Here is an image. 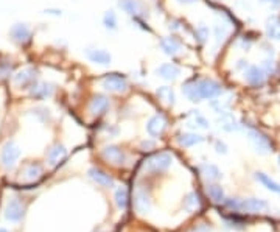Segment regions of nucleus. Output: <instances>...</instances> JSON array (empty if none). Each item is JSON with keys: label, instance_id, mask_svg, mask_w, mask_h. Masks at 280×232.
I'll list each match as a JSON object with an SVG mask.
<instances>
[{"label": "nucleus", "instance_id": "obj_19", "mask_svg": "<svg viewBox=\"0 0 280 232\" xmlns=\"http://www.w3.org/2000/svg\"><path fill=\"white\" fill-rule=\"evenodd\" d=\"M89 178L92 181H95L98 186L106 187V188H112L114 187V178L111 175H107L106 172H103L101 168H91L89 170Z\"/></svg>", "mask_w": 280, "mask_h": 232}, {"label": "nucleus", "instance_id": "obj_6", "mask_svg": "<svg viewBox=\"0 0 280 232\" xmlns=\"http://www.w3.org/2000/svg\"><path fill=\"white\" fill-rule=\"evenodd\" d=\"M20 157V148L14 140H8L0 151V162L5 168H13Z\"/></svg>", "mask_w": 280, "mask_h": 232}, {"label": "nucleus", "instance_id": "obj_38", "mask_svg": "<svg viewBox=\"0 0 280 232\" xmlns=\"http://www.w3.org/2000/svg\"><path fill=\"white\" fill-rule=\"evenodd\" d=\"M215 150H217L218 154H226V153H228V146H226L224 142L217 140V142H215Z\"/></svg>", "mask_w": 280, "mask_h": 232}, {"label": "nucleus", "instance_id": "obj_29", "mask_svg": "<svg viewBox=\"0 0 280 232\" xmlns=\"http://www.w3.org/2000/svg\"><path fill=\"white\" fill-rule=\"evenodd\" d=\"M209 35H210V28L206 22H198L195 27V39L198 44H206L209 41Z\"/></svg>", "mask_w": 280, "mask_h": 232}, {"label": "nucleus", "instance_id": "obj_8", "mask_svg": "<svg viewBox=\"0 0 280 232\" xmlns=\"http://www.w3.org/2000/svg\"><path fill=\"white\" fill-rule=\"evenodd\" d=\"M101 156L106 162H109L112 165H123L128 159L126 153L117 145H106L101 150Z\"/></svg>", "mask_w": 280, "mask_h": 232}, {"label": "nucleus", "instance_id": "obj_20", "mask_svg": "<svg viewBox=\"0 0 280 232\" xmlns=\"http://www.w3.org/2000/svg\"><path fill=\"white\" fill-rule=\"evenodd\" d=\"M9 36L13 41H16L17 44H27L31 38V31L25 24H16L9 30Z\"/></svg>", "mask_w": 280, "mask_h": 232}, {"label": "nucleus", "instance_id": "obj_14", "mask_svg": "<svg viewBox=\"0 0 280 232\" xmlns=\"http://www.w3.org/2000/svg\"><path fill=\"white\" fill-rule=\"evenodd\" d=\"M268 73L260 66H249L244 70V81L251 86H262L266 81Z\"/></svg>", "mask_w": 280, "mask_h": 232}, {"label": "nucleus", "instance_id": "obj_32", "mask_svg": "<svg viewBox=\"0 0 280 232\" xmlns=\"http://www.w3.org/2000/svg\"><path fill=\"white\" fill-rule=\"evenodd\" d=\"M114 199H115V204L117 207L120 209V210H125L128 207V190H126V187H117V190L114 193Z\"/></svg>", "mask_w": 280, "mask_h": 232}, {"label": "nucleus", "instance_id": "obj_31", "mask_svg": "<svg viewBox=\"0 0 280 232\" xmlns=\"http://www.w3.org/2000/svg\"><path fill=\"white\" fill-rule=\"evenodd\" d=\"M190 117H191L190 126H196V128H201V130L210 128V122L206 117H204V115L199 111H191L190 112Z\"/></svg>", "mask_w": 280, "mask_h": 232}, {"label": "nucleus", "instance_id": "obj_21", "mask_svg": "<svg viewBox=\"0 0 280 232\" xmlns=\"http://www.w3.org/2000/svg\"><path fill=\"white\" fill-rule=\"evenodd\" d=\"M134 207L140 215L146 214L149 210V198H148V193L143 190L142 187H139L134 193Z\"/></svg>", "mask_w": 280, "mask_h": 232}, {"label": "nucleus", "instance_id": "obj_9", "mask_svg": "<svg viewBox=\"0 0 280 232\" xmlns=\"http://www.w3.org/2000/svg\"><path fill=\"white\" fill-rule=\"evenodd\" d=\"M156 77L164 80L167 83H173L176 81L179 77H181V67L178 64H175V62H164V64H160L157 69H156Z\"/></svg>", "mask_w": 280, "mask_h": 232}, {"label": "nucleus", "instance_id": "obj_27", "mask_svg": "<svg viewBox=\"0 0 280 232\" xmlns=\"http://www.w3.org/2000/svg\"><path fill=\"white\" fill-rule=\"evenodd\" d=\"M255 179H257V181L260 183L263 187H266L269 192L280 195V184H279L277 181H274L271 176H268V175L263 173V172H257V173H255Z\"/></svg>", "mask_w": 280, "mask_h": 232}, {"label": "nucleus", "instance_id": "obj_15", "mask_svg": "<svg viewBox=\"0 0 280 232\" xmlns=\"http://www.w3.org/2000/svg\"><path fill=\"white\" fill-rule=\"evenodd\" d=\"M24 214H25V207L19 199H11L5 207V218L8 221H13V223H17V221L22 220Z\"/></svg>", "mask_w": 280, "mask_h": 232}, {"label": "nucleus", "instance_id": "obj_4", "mask_svg": "<svg viewBox=\"0 0 280 232\" xmlns=\"http://www.w3.org/2000/svg\"><path fill=\"white\" fill-rule=\"evenodd\" d=\"M101 88L107 92H125L129 88V81L128 77L123 73L112 72V73H106L100 81Z\"/></svg>", "mask_w": 280, "mask_h": 232}, {"label": "nucleus", "instance_id": "obj_10", "mask_svg": "<svg viewBox=\"0 0 280 232\" xmlns=\"http://www.w3.org/2000/svg\"><path fill=\"white\" fill-rule=\"evenodd\" d=\"M118 8L128 16H139V17H146L145 11V3L142 0H118Z\"/></svg>", "mask_w": 280, "mask_h": 232}, {"label": "nucleus", "instance_id": "obj_17", "mask_svg": "<svg viewBox=\"0 0 280 232\" xmlns=\"http://www.w3.org/2000/svg\"><path fill=\"white\" fill-rule=\"evenodd\" d=\"M36 78H38V72L33 67H28L20 70L17 75H14V83L19 88H31Z\"/></svg>", "mask_w": 280, "mask_h": 232}, {"label": "nucleus", "instance_id": "obj_39", "mask_svg": "<svg viewBox=\"0 0 280 232\" xmlns=\"http://www.w3.org/2000/svg\"><path fill=\"white\" fill-rule=\"evenodd\" d=\"M175 2L182 6H191V5H196L199 0H175Z\"/></svg>", "mask_w": 280, "mask_h": 232}, {"label": "nucleus", "instance_id": "obj_12", "mask_svg": "<svg viewBox=\"0 0 280 232\" xmlns=\"http://www.w3.org/2000/svg\"><path fill=\"white\" fill-rule=\"evenodd\" d=\"M167 128V119L162 114H154L146 122V133L151 137H160Z\"/></svg>", "mask_w": 280, "mask_h": 232}, {"label": "nucleus", "instance_id": "obj_41", "mask_svg": "<svg viewBox=\"0 0 280 232\" xmlns=\"http://www.w3.org/2000/svg\"><path fill=\"white\" fill-rule=\"evenodd\" d=\"M0 232H9V231H6V229H3V228H0Z\"/></svg>", "mask_w": 280, "mask_h": 232}, {"label": "nucleus", "instance_id": "obj_33", "mask_svg": "<svg viewBox=\"0 0 280 232\" xmlns=\"http://www.w3.org/2000/svg\"><path fill=\"white\" fill-rule=\"evenodd\" d=\"M207 195L210 196V199H213L215 203H224L226 201V195L224 190L221 188V186L212 184L207 187Z\"/></svg>", "mask_w": 280, "mask_h": 232}, {"label": "nucleus", "instance_id": "obj_30", "mask_svg": "<svg viewBox=\"0 0 280 232\" xmlns=\"http://www.w3.org/2000/svg\"><path fill=\"white\" fill-rule=\"evenodd\" d=\"M103 27L109 31H115L118 28V19H117V14L114 13V9H107V11L103 14Z\"/></svg>", "mask_w": 280, "mask_h": 232}, {"label": "nucleus", "instance_id": "obj_34", "mask_svg": "<svg viewBox=\"0 0 280 232\" xmlns=\"http://www.w3.org/2000/svg\"><path fill=\"white\" fill-rule=\"evenodd\" d=\"M199 207V196L198 193L191 192L186 196L184 199V209L187 210V212H193V210H196Z\"/></svg>", "mask_w": 280, "mask_h": 232}, {"label": "nucleus", "instance_id": "obj_23", "mask_svg": "<svg viewBox=\"0 0 280 232\" xmlns=\"http://www.w3.org/2000/svg\"><path fill=\"white\" fill-rule=\"evenodd\" d=\"M229 33H231V27L226 22H223V20H217L213 24V39L217 46H221L226 41V38L229 36Z\"/></svg>", "mask_w": 280, "mask_h": 232}, {"label": "nucleus", "instance_id": "obj_26", "mask_svg": "<svg viewBox=\"0 0 280 232\" xmlns=\"http://www.w3.org/2000/svg\"><path fill=\"white\" fill-rule=\"evenodd\" d=\"M51 92H53V88L47 83H38V84H33V86L30 88L31 97L36 98V100H44V98L50 97Z\"/></svg>", "mask_w": 280, "mask_h": 232}, {"label": "nucleus", "instance_id": "obj_3", "mask_svg": "<svg viewBox=\"0 0 280 232\" xmlns=\"http://www.w3.org/2000/svg\"><path fill=\"white\" fill-rule=\"evenodd\" d=\"M173 162V156L167 151H160L157 154L149 156L143 162V170L148 173H160L165 172L167 168Z\"/></svg>", "mask_w": 280, "mask_h": 232}, {"label": "nucleus", "instance_id": "obj_16", "mask_svg": "<svg viewBox=\"0 0 280 232\" xmlns=\"http://www.w3.org/2000/svg\"><path fill=\"white\" fill-rule=\"evenodd\" d=\"M217 123H218L220 128L226 133H233V131L240 130V125H238V122H236L235 115L229 111H224V112L218 114Z\"/></svg>", "mask_w": 280, "mask_h": 232}, {"label": "nucleus", "instance_id": "obj_28", "mask_svg": "<svg viewBox=\"0 0 280 232\" xmlns=\"http://www.w3.org/2000/svg\"><path fill=\"white\" fill-rule=\"evenodd\" d=\"M201 175L207 179V181H218V179H221L223 173L221 170L213 164H202L201 165Z\"/></svg>", "mask_w": 280, "mask_h": 232}, {"label": "nucleus", "instance_id": "obj_7", "mask_svg": "<svg viewBox=\"0 0 280 232\" xmlns=\"http://www.w3.org/2000/svg\"><path fill=\"white\" fill-rule=\"evenodd\" d=\"M84 53H86V58H88L91 62H93V64H96V66L107 67V66H111V62H112V55L106 48L88 47L84 50Z\"/></svg>", "mask_w": 280, "mask_h": 232}, {"label": "nucleus", "instance_id": "obj_18", "mask_svg": "<svg viewBox=\"0 0 280 232\" xmlns=\"http://www.w3.org/2000/svg\"><path fill=\"white\" fill-rule=\"evenodd\" d=\"M265 33L268 39L280 42V17L276 14H271L265 22Z\"/></svg>", "mask_w": 280, "mask_h": 232}, {"label": "nucleus", "instance_id": "obj_5", "mask_svg": "<svg viewBox=\"0 0 280 232\" xmlns=\"http://www.w3.org/2000/svg\"><path fill=\"white\" fill-rule=\"evenodd\" d=\"M247 139H249V143L254 148V151H257L258 154H269L273 151V145L269 142L268 137L260 133L258 130H249L247 131Z\"/></svg>", "mask_w": 280, "mask_h": 232}, {"label": "nucleus", "instance_id": "obj_1", "mask_svg": "<svg viewBox=\"0 0 280 232\" xmlns=\"http://www.w3.org/2000/svg\"><path fill=\"white\" fill-rule=\"evenodd\" d=\"M182 93L191 103H199L202 100H213L223 93V84L213 78L191 80L182 86Z\"/></svg>", "mask_w": 280, "mask_h": 232}, {"label": "nucleus", "instance_id": "obj_36", "mask_svg": "<svg viewBox=\"0 0 280 232\" xmlns=\"http://www.w3.org/2000/svg\"><path fill=\"white\" fill-rule=\"evenodd\" d=\"M133 22H134V24H137V27H139L140 30L146 31V33H153V30L148 27V24H145L143 17H139V16H136V17H133Z\"/></svg>", "mask_w": 280, "mask_h": 232}, {"label": "nucleus", "instance_id": "obj_2", "mask_svg": "<svg viewBox=\"0 0 280 232\" xmlns=\"http://www.w3.org/2000/svg\"><path fill=\"white\" fill-rule=\"evenodd\" d=\"M224 204L232 210H241V212H247V214H260L268 210L269 207V204L265 199H258V198H246V199L231 198L226 199Z\"/></svg>", "mask_w": 280, "mask_h": 232}, {"label": "nucleus", "instance_id": "obj_24", "mask_svg": "<svg viewBox=\"0 0 280 232\" xmlns=\"http://www.w3.org/2000/svg\"><path fill=\"white\" fill-rule=\"evenodd\" d=\"M176 140L181 146L190 148V146H195V145L201 143L204 140V137L201 134H196V133H181V134H178Z\"/></svg>", "mask_w": 280, "mask_h": 232}, {"label": "nucleus", "instance_id": "obj_22", "mask_svg": "<svg viewBox=\"0 0 280 232\" xmlns=\"http://www.w3.org/2000/svg\"><path fill=\"white\" fill-rule=\"evenodd\" d=\"M66 156H67V150L64 148L62 145L56 143V145H53L51 148L48 150V153H47V161H48V164H50L51 167H56L59 162L64 161V157H66Z\"/></svg>", "mask_w": 280, "mask_h": 232}, {"label": "nucleus", "instance_id": "obj_13", "mask_svg": "<svg viewBox=\"0 0 280 232\" xmlns=\"http://www.w3.org/2000/svg\"><path fill=\"white\" fill-rule=\"evenodd\" d=\"M109 108H111V101L106 95H103V93H96V95H93L89 103V112L92 115H95V117L106 114Z\"/></svg>", "mask_w": 280, "mask_h": 232}, {"label": "nucleus", "instance_id": "obj_37", "mask_svg": "<svg viewBox=\"0 0 280 232\" xmlns=\"http://www.w3.org/2000/svg\"><path fill=\"white\" fill-rule=\"evenodd\" d=\"M258 3L268 6L269 9H277L280 8V0H258Z\"/></svg>", "mask_w": 280, "mask_h": 232}, {"label": "nucleus", "instance_id": "obj_11", "mask_svg": "<svg viewBox=\"0 0 280 232\" xmlns=\"http://www.w3.org/2000/svg\"><path fill=\"white\" fill-rule=\"evenodd\" d=\"M159 47L162 48V51L168 56H176L179 55L184 46H182V42L176 38V36H164L160 38L159 41Z\"/></svg>", "mask_w": 280, "mask_h": 232}, {"label": "nucleus", "instance_id": "obj_40", "mask_svg": "<svg viewBox=\"0 0 280 232\" xmlns=\"http://www.w3.org/2000/svg\"><path fill=\"white\" fill-rule=\"evenodd\" d=\"M190 232H210V229H209V226H207V225L201 223V225H198L196 228H193Z\"/></svg>", "mask_w": 280, "mask_h": 232}, {"label": "nucleus", "instance_id": "obj_42", "mask_svg": "<svg viewBox=\"0 0 280 232\" xmlns=\"http://www.w3.org/2000/svg\"><path fill=\"white\" fill-rule=\"evenodd\" d=\"M277 162H279V168H280V156H279V159H277Z\"/></svg>", "mask_w": 280, "mask_h": 232}, {"label": "nucleus", "instance_id": "obj_35", "mask_svg": "<svg viewBox=\"0 0 280 232\" xmlns=\"http://www.w3.org/2000/svg\"><path fill=\"white\" fill-rule=\"evenodd\" d=\"M41 173H42V168L38 164H31L25 168V178L28 181H35V179L41 176Z\"/></svg>", "mask_w": 280, "mask_h": 232}, {"label": "nucleus", "instance_id": "obj_25", "mask_svg": "<svg viewBox=\"0 0 280 232\" xmlns=\"http://www.w3.org/2000/svg\"><path fill=\"white\" fill-rule=\"evenodd\" d=\"M156 95L164 104H167V106H175V104H176V93H175L173 88L159 86L156 89Z\"/></svg>", "mask_w": 280, "mask_h": 232}]
</instances>
